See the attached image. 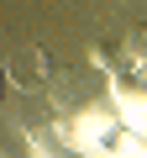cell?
Wrapping results in <instances>:
<instances>
[{"label":"cell","mask_w":147,"mask_h":158,"mask_svg":"<svg viewBox=\"0 0 147 158\" xmlns=\"http://www.w3.org/2000/svg\"><path fill=\"white\" fill-rule=\"evenodd\" d=\"M6 69H11V85H16V90H32V85H42V79H53V58H47V48H37V42H21Z\"/></svg>","instance_id":"cell-1"},{"label":"cell","mask_w":147,"mask_h":158,"mask_svg":"<svg viewBox=\"0 0 147 158\" xmlns=\"http://www.w3.org/2000/svg\"><path fill=\"white\" fill-rule=\"evenodd\" d=\"M74 95H79L74 74H53V106H58V111H68V106H74Z\"/></svg>","instance_id":"cell-2"},{"label":"cell","mask_w":147,"mask_h":158,"mask_svg":"<svg viewBox=\"0 0 147 158\" xmlns=\"http://www.w3.org/2000/svg\"><path fill=\"white\" fill-rule=\"evenodd\" d=\"M126 58H131V63H147V27H131V37H126Z\"/></svg>","instance_id":"cell-3"}]
</instances>
